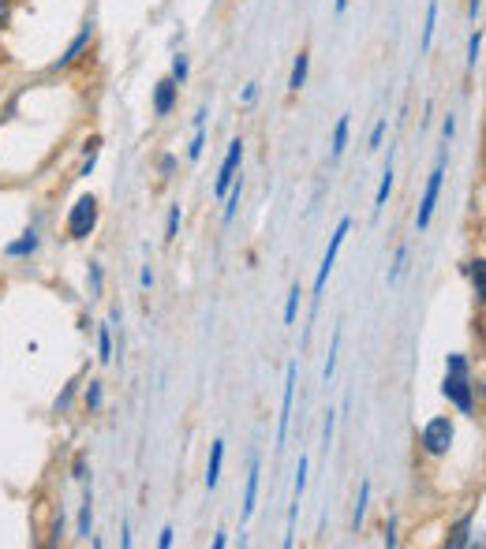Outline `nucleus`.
I'll list each match as a JSON object with an SVG mask.
<instances>
[{"label":"nucleus","instance_id":"1","mask_svg":"<svg viewBox=\"0 0 486 549\" xmlns=\"http://www.w3.org/2000/svg\"><path fill=\"white\" fill-rule=\"evenodd\" d=\"M98 225V198L94 195H79L75 198L72 213H68V236L72 240H86Z\"/></svg>","mask_w":486,"mask_h":549},{"label":"nucleus","instance_id":"2","mask_svg":"<svg viewBox=\"0 0 486 549\" xmlns=\"http://www.w3.org/2000/svg\"><path fill=\"white\" fill-rule=\"evenodd\" d=\"M419 445H423L427 456H445L449 445H453V423H449L445 415L430 419V423L423 426V434H419Z\"/></svg>","mask_w":486,"mask_h":549},{"label":"nucleus","instance_id":"3","mask_svg":"<svg viewBox=\"0 0 486 549\" xmlns=\"http://www.w3.org/2000/svg\"><path fill=\"white\" fill-rule=\"evenodd\" d=\"M348 228H352V217H341V225H337V232H333V240H329L326 254H322V266H318V277H315V292H318V296H322V288H326V281H329V269L337 266V254H341V247H344Z\"/></svg>","mask_w":486,"mask_h":549},{"label":"nucleus","instance_id":"4","mask_svg":"<svg viewBox=\"0 0 486 549\" xmlns=\"http://www.w3.org/2000/svg\"><path fill=\"white\" fill-rule=\"evenodd\" d=\"M442 396H445V400H453V404H457L464 415H472L475 400H472V385H468V374H445Z\"/></svg>","mask_w":486,"mask_h":549},{"label":"nucleus","instance_id":"5","mask_svg":"<svg viewBox=\"0 0 486 549\" xmlns=\"http://www.w3.org/2000/svg\"><path fill=\"white\" fill-rule=\"evenodd\" d=\"M240 161H243V142L236 139L229 146V157L221 161V172H217V180H214V195L217 198L229 195V187H232V180H236V169H240Z\"/></svg>","mask_w":486,"mask_h":549},{"label":"nucleus","instance_id":"6","mask_svg":"<svg viewBox=\"0 0 486 549\" xmlns=\"http://www.w3.org/2000/svg\"><path fill=\"white\" fill-rule=\"evenodd\" d=\"M442 176H445V165H438V169L430 172L427 191H423V202H419V217H415V225H419V228L430 225V213H434V206H438V195H442Z\"/></svg>","mask_w":486,"mask_h":549},{"label":"nucleus","instance_id":"7","mask_svg":"<svg viewBox=\"0 0 486 549\" xmlns=\"http://www.w3.org/2000/svg\"><path fill=\"white\" fill-rule=\"evenodd\" d=\"M94 42V27H90V23H86L83 30H79V34H75L72 42H68V49H64V53H60L57 60H53V71H60V68H72L75 60L83 57L86 53V45Z\"/></svg>","mask_w":486,"mask_h":549},{"label":"nucleus","instance_id":"8","mask_svg":"<svg viewBox=\"0 0 486 549\" xmlns=\"http://www.w3.org/2000/svg\"><path fill=\"white\" fill-rule=\"evenodd\" d=\"M292 396H296V363L285 374V396H281V423H277V445H285L288 437V415H292Z\"/></svg>","mask_w":486,"mask_h":549},{"label":"nucleus","instance_id":"9","mask_svg":"<svg viewBox=\"0 0 486 549\" xmlns=\"http://www.w3.org/2000/svg\"><path fill=\"white\" fill-rule=\"evenodd\" d=\"M176 79H161L158 86H154V113L158 116H169L172 113V105H176Z\"/></svg>","mask_w":486,"mask_h":549},{"label":"nucleus","instance_id":"10","mask_svg":"<svg viewBox=\"0 0 486 549\" xmlns=\"http://www.w3.org/2000/svg\"><path fill=\"white\" fill-rule=\"evenodd\" d=\"M221 464H225V441H214L210 449V464H206V490H214L221 479Z\"/></svg>","mask_w":486,"mask_h":549},{"label":"nucleus","instance_id":"11","mask_svg":"<svg viewBox=\"0 0 486 549\" xmlns=\"http://www.w3.org/2000/svg\"><path fill=\"white\" fill-rule=\"evenodd\" d=\"M255 497H258V460L251 464V471H247V490H243V520H251V512H255Z\"/></svg>","mask_w":486,"mask_h":549},{"label":"nucleus","instance_id":"12","mask_svg":"<svg viewBox=\"0 0 486 549\" xmlns=\"http://www.w3.org/2000/svg\"><path fill=\"white\" fill-rule=\"evenodd\" d=\"M468 542H472V516H464V520H460L457 527L449 531V538H445V546H449V549H464Z\"/></svg>","mask_w":486,"mask_h":549},{"label":"nucleus","instance_id":"13","mask_svg":"<svg viewBox=\"0 0 486 549\" xmlns=\"http://www.w3.org/2000/svg\"><path fill=\"white\" fill-rule=\"evenodd\" d=\"M468 277H472V288H475V299L486 307V262L483 258H475L472 266H468Z\"/></svg>","mask_w":486,"mask_h":549},{"label":"nucleus","instance_id":"14","mask_svg":"<svg viewBox=\"0 0 486 549\" xmlns=\"http://www.w3.org/2000/svg\"><path fill=\"white\" fill-rule=\"evenodd\" d=\"M307 68H311V57H307V53H300V57H296V64H292V79H288V90H292V94H300V90H303V83H307Z\"/></svg>","mask_w":486,"mask_h":549},{"label":"nucleus","instance_id":"15","mask_svg":"<svg viewBox=\"0 0 486 549\" xmlns=\"http://www.w3.org/2000/svg\"><path fill=\"white\" fill-rule=\"evenodd\" d=\"M34 251H38V236H34V232H27L23 240L8 243V258H23V254H34Z\"/></svg>","mask_w":486,"mask_h":549},{"label":"nucleus","instance_id":"16","mask_svg":"<svg viewBox=\"0 0 486 549\" xmlns=\"http://www.w3.org/2000/svg\"><path fill=\"white\" fill-rule=\"evenodd\" d=\"M337 352H341V329L333 333V344H329V359H326V366H322V381H333V370H337Z\"/></svg>","mask_w":486,"mask_h":549},{"label":"nucleus","instance_id":"17","mask_svg":"<svg viewBox=\"0 0 486 549\" xmlns=\"http://www.w3.org/2000/svg\"><path fill=\"white\" fill-rule=\"evenodd\" d=\"M367 501H371V482L359 486V497H356V516H352V527H363V516H367Z\"/></svg>","mask_w":486,"mask_h":549},{"label":"nucleus","instance_id":"18","mask_svg":"<svg viewBox=\"0 0 486 549\" xmlns=\"http://www.w3.org/2000/svg\"><path fill=\"white\" fill-rule=\"evenodd\" d=\"M389 191H393V161H389L386 172H382V187H378V195H374V213H378L382 206H386Z\"/></svg>","mask_w":486,"mask_h":549},{"label":"nucleus","instance_id":"19","mask_svg":"<svg viewBox=\"0 0 486 549\" xmlns=\"http://www.w3.org/2000/svg\"><path fill=\"white\" fill-rule=\"evenodd\" d=\"M98 359L101 363L113 359V329H109V325H101V333H98Z\"/></svg>","mask_w":486,"mask_h":549},{"label":"nucleus","instance_id":"20","mask_svg":"<svg viewBox=\"0 0 486 549\" xmlns=\"http://www.w3.org/2000/svg\"><path fill=\"white\" fill-rule=\"evenodd\" d=\"M344 142H348V116H341L337 127H333V157L344 154Z\"/></svg>","mask_w":486,"mask_h":549},{"label":"nucleus","instance_id":"21","mask_svg":"<svg viewBox=\"0 0 486 549\" xmlns=\"http://www.w3.org/2000/svg\"><path fill=\"white\" fill-rule=\"evenodd\" d=\"M90 523H94V508H90V493H86L83 508H79V535L90 538Z\"/></svg>","mask_w":486,"mask_h":549},{"label":"nucleus","instance_id":"22","mask_svg":"<svg viewBox=\"0 0 486 549\" xmlns=\"http://www.w3.org/2000/svg\"><path fill=\"white\" fill-rule=\"evenodd\" d=\"M434 23H438V0H430V8H427V27H423V49H430V38H434Z\"/></svg>","mask_w":486,"mask_h":549},{"label":"nucleus","instance_id":"23","mask_svg":"<svg viewBox=\"0 0 486 549\" xmlns=\"http://www.w3.org/2000/svg\"><path fill=\"white\" fill-rule=\"evenodd\" d=\"M303 490H307V456H300V467H296V490H292V501H303Z\"/></svg>","mask_w":486,"mask_h":549},{"label":"nucleus","instance_id":"24","mask_svg":"<svg viewBox=\"0 0 486 549\" xmlns=\"http://www.w3.org/2000/svg\"><path fill=\"white\" fill-rule=\"evenodd\" d=\"M300 284H296V288H292V292H288V303H285V325H292L296 322V310H300Z\"/></svg>","mask_w":486,"mask_h":549},{"label":"nucleus","instance_id":"25","mask_svg":"<svg viewBox=\"0 0 486 549\" xmlns=\"http://www.w3.org/2000/svg\"><path fill=\"white\" fill-rule=\"evenodd\" d=\"M240 191H243V183L240 180H232V187H229V206H225V221H232L236 217V206H240Z\"/></svg>","mask_w":486,"mask_h":549},{"label":"nucleus","instance_id":"26","mask_svg":"<svg viewBox=\"0 0 486 549\" xmlns=\"http://www.w3.org/2000/svg\"><path fill=\"white\" fill-rule=\"evenodd\" d=\"M86 411H101V381L86 385Z\"/></svg>","mask_w":486,"mask_h":549},{"label":"nucleus","instance_id":"27","mask_svg":"<svg viewBox=\"0 0 486 549\" xmlns=\"http://www.w3.org/2000/svg\"><path fill=\"white\" fill-rule=\"evenodd\" d=\"M176 228H180V206H172L169 210V221H165V243L176 240Z\"/></svg>","mask_w":486,"mask_h":549},{"label":"nucleus","instance_id":"28","mask_svg":"<svg viewBox=\"0 0 486 549\" xmlns=\"http://www.w3.org/2000/svg\"><path fill=\"white\" fill-rule=\"evenodd\" d=\"M333 423H337V415L326 411V423H322V449L326 452H329V445H333Z\"/></svg>","mask_w":486,"mask_h":549},{"label":"nucleus","instance_id":"29","mask_svg":"<svg viewBox=\"0 0 486 549\" xmlns=\"http://www.w3.org/2000/svg\"><path fill=\"white\" fill-rule=\"evenodd\" d=\"M12 15H15V0H0V30H8Z\"/></svg>","mask_w":486,"mask_h":549},{"label":"nucleus","instance_id":"30","mask_svg":"<svg viewBox=\"0 0 486 549\" xmlns=\"http://www.w3.org/2000/svg\"><path fill=\"white\" fill-rule=\"evenodd\" d=\"M445 370H449V374H468V363H464V355H449V359H445Z\"/></svg>","mask_w":486,"mask_h":549},{"label":"nucleus","instance_id":"31","mask_svg":"<svg viewBox=\"0 0 486 549\" xmlns=\"http://www.w3.org/2000/svg\"><path fill=\"white\" fill-rule=\"evenodd\" d=\"M404 258H408V247H401V251H397V262H393V269H389V284H397V277H401V266H404Z\"/></svg>","mask_w":486,"mask_h":549},{"label":"nucleus","instance_id":"32","mask_svg":"<svg viewBox=\"0 0 486 549\" xmlns=\"http://www.w3.org/2000/svg\"><path fill=\"white\" fill-rule=\"evenodd\" d=\"M172 79H176V83H184V79H187V60L184 57L172 60Z\"/></svg>","mask_w":486,"mask_h":549},{"label":"nucleus","instance_id":"33","mask_svg":"<svg viewBox=\"0 0 486 549\" xmlns=\"http://www.w3.org/2000/svg\"><path fill=\"white\" fill-rule=\"evenodd\" d=\"M90 288H94V296H101V266L98 262H90Z\"/></svg>","mask_w":486,"mask_h":549},{"label":"nucleus","instance_id":"34","mask_svg":"<svg viewBox=\"0 0 486 549\" xmlns=\"http://www.w3.org/2000/svg\"><path fill=\"white\" fill-rule=\"evenodd\" d=\"M475 60H479V30L472 34V42H468V68H475Z\"/></svg>","mask_w":486,"mask_h":549},{"label":"nucleus","instance_id":"35","mask_svg":"<svg viewBox=\"0 0 486 549\" xmlns=\"http://www.w3.org/2000/svg\"><path fill=\"white\" fill-rule=\"evenodd\" d=\"M202 146H206V139H202V127H199V135H195V142H191V146H187V157H191V161H195V157L202 154Z\"/></svg>","mask_w":486,"mask_h":549},{"label":"nucleus","instance_id":"36","mask_svg":"<svg viewBox=\"0 0 486 549\" xmlns=\"http://www.w3.org/2000/svg\"><path fill=\"white\" fill-rule=\"evenodd\" d=\"M386 546L389 549L397 546V523H393V520H389V527H386Z\"/></svg>","mask_w":486,"mask_h":549},{"label":"nucleus","instance_id":"37","mask_svg":"<svg viewBox=\"0 0 486 549\" xmlns=\"http://www.w3.org/2000/svg\"><path fill=\"white\" fill-rule=\"evenodd\" d=\"M158 546H161V549H169V546H172V527H161V538H158Z\"/></svg>","mask_w":486,"mask_h":549},{"label":"nucleus","instance_id":"38","mask_svg":"<svg viewBox=\"0 0 486 549\" xmlns=\"http://www.w3.org/2000/svg\"><path fill=\"white\" fill-rule=\"evenodd\" d=\"M382 135H386V124H378L371 131V146H382Z\"/></svg>","mask_w":486,"mask_h":549},{"label":"nucleus","instance_id":"39","mask_svg":"<svg viewBox=\"0 0 486 549\" xmlns=\"http://www.w3.org/2000/svg\"><path fill=\"white\" fill-rule=\"evenodd\" d=\"M445 139H453V131H457V120H453V116H445Z\"/></svg>","mask_w":486,"mask_h":549},{"label":"nucleus","instance_id":"40","mask_svg":"<svg viewBox=\"0 0 486 549\" xmlns=\"http://www.w3.org/2000/svg\"><path fill=\"white\" fill-rule=\"evenodd\" d=\"M72 471H75V479H86V460H83V456H79V460H75V467H72Z\"/></svg>","mask_w":486,"mask_h":549},{"label":"nucleus","instance_id":"41","mask_svg":"<svg viewBox=\"0 0 486 549\" xmlns=\"http://www.w3.org/2000/svg\"><path fill=\"white\" fill-rule=\"evenodd\" d=\"M483 165H486V142H483Z\"/></svg>","mask_w":486,"mask_h":549}]
</instances>
